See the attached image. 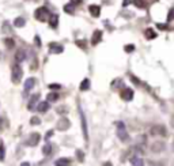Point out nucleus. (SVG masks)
Returning <instances> with one entry per match:
<instances>
[{
  "label": "nucleus",
  "mask_w": 174,
  "mask_h": 166,
  "mask_svg": "<svg viewBox=\"0 0 174 166\" xmlns=\"http://www.w3.org/2000/svg\"><path fill=\"white\" fill-rule=\"evenodd\" d=\"M116 134H117L118 139H120L121 142H128L129 140L128 131H127V127H125V124L122 123V121H118L117 123V131H116Z\"/></svg>",
  "instance_id": "obj_2"
},
{
  "label": "nucleus",
  "mask_w": 174,
  "mask_h": 166,
  "mask_svg": "<svg viewBox=\"0 0 174 166\" xmlns=\"http://www.w3.org/2000/svg\"><path fill=\"white\" fill-rule=\"evenodd\" d=\"M6 127V123H4V119L3 117H0V129H4Z\"/></svg>",
  "instance_id": "obj_35"
},
{
  "label": "nucleus",
  "mask_w": 174,
  "mask_h": 166,
  "mask_svg": "<svg viewBox=\"0 0 174 166\" xmlns=\"http://www.w3.org/2000/svg\"><path fill=\"white\" fill-rule=\"evenodd\" d=\"M133 4H135L136 7H139V8H144L147 6L144 0H133Z\"/></svg>",
  "instance_id": "obj_27"
},
{
  "label": "nucleus",
  "mask_w": 174,
  "mask_h": 166,
  "mask_svg": "<svg viewBox=\"0 0 174 166\" xmlns=\"http://www.w3.org/2000/svg\"><path fill=\"white\" fill-rule=\"evenodd\" d=\"M165 134H166V131L160 125H155V127L151 128V135H165Z\"/></svg>",
  "instance_id": "obj_15"
},
{
  "label": "nucleus",
  "mask_w": 174,
  "mask_h": 166,
  "mask_svg": "<svg viewBox=\"0 0 174 166\" xmlns=\"http://www.w3.org/2000/svg\"><path fill=\"white\" fill-rule=\"evenodd\" d=\"M150 166H163V165L159 162H153V163H150Z\"/></svg>",
  "instance_id": "obj_36"
},
{
  "label": "nucleus",
  "mask_w": 174,
  "mask_h": 166,
  "mask_svg": "<svg viewBox=\"0 0 174 166\" xmlns=\"http://www.w3.org/2000/svg\"><path fill=\"white\" fill-rule=\"evenodd\" d=\"M102 40V32L101 30H95L94 34H92V38H91V44L92 45H97Z\"/></svg>",
  "instance_id": "obj_10"
},
{
  "label": "nucleus",
  "mask_w": 174,
  "mask_h": 166,
  "mask_svg": "<svg viewBox=\"0 0 174 166\" xmlns=\"http://www.w3.org/2000/svg\"><path fill=\"white\" fill-rule=\"evenodd\" d=\"M68 109L65 108V106H60L59 109H57V113H67Z\"/></svg>",
  "instance_id": "obj_34"
},
{
  "label": "nucleus",
  "mask_w": 174,
  "mask_h": 166,
  "mask_svg": "<svg viewBox=\"0 0 174 166\" xmlns=\"http://www.w3.org/2000/svg\"><path fill=\"white\" fill-rule=\"evenodd\" d=\"M34 85H36V79H34V78H29L25 82V93L30 91V90L34 87Z\"/></svg>",
  "instance_id": "obj_12"
},
{
  "label": "nucleus",
  "mask_w": 174,
  "mask_h": 166,
  "mask_svg": "<svg viewBox=\"0 0 174 166\" xmlns=\"http://www.w3.org/2000/svg\"><path fill=\"white\" fill-rule=\"evenodd\" d=\"M39 139H41L39 134L34 132V134H32V135H30V136L27 138V142H26V144H27V146H30V147H36V146L38 144Z\"/></svg>",
  "instance_id": "obj_5"
},
{
  "label": "nucleus",
  "mask_w": 174,
  "mask_h": 166,
  "mask_svg": "<svg viewBox=\"0 0 174 166\" xmlns=\"http://www.w3.org/2000/svg\"><path fill=\"white\" fill-rule=\"evenodd\" d=\"M174 19V8H171L170 12H169V15H167V22H170Z\"/></svg>",
  "instance_id": "obj_31"
},
{
  "label": "nucleus",
  "mask_w": 174,
  "mask_h": 166,
  "mask_svg": "<svg viewBox=\"0 0 174 166\" xmlns=\"http://www.w3.org/2000/svg\"><path fill=\"white\" fill-rule=\"evenodd\" d=\"M124 49H125V52L131 53V52H133V50H135V46H133V45H127Z\"/></svg>",
  "instance_id": "obj_33"
},
{
  "label": "nucleus",
  "mask_w": 174,
  "mask_h": 166,
  "mask_svg": "<svg viewBox=\"0 0 174 166\" xmlns=\"http://www.w3.org/2000/svg\"><path fill=\"white\" fill-rule=\"evenodd\" d=\"M102 166H113V165H112V163H110V162H105Z\"/></svg>",
  "instance_id": "obj_43"
},
{
  "label": "nucleus",
  "mask_w": 174,
  "mask_h": 166,
  "mask_svg": "<svg viewBox=\"0 0 174 166\" xmlns=\"http://www.w3.org/2000/svg\"><path fill=\"white\" fill-rule=\"evenodd\" d=\"M21 166H30V163H29V162H22Z\"/></svg>",
  "instance_id": "obj_42"
},
{
  "label": "nucleus",
  "mask_w": 174,
  "mask_h": 166,
  "mask_svg": "<svg viewBox=\"0 0 174 166\" xmlns=\"http://www.w3.org/2000/svg\"><path fill=\"white\" fill-rule=\"evenodd\" d=\"M61 86L59 85V83H52V85H49V88L50 90H59Z\"/></svg>",
  "instance_id": "obj_32"
},
{
  "label": "nucleus",
  "mask_w": 174,
  "mask_h": 166,
  "mask_svg": "<svg viewBox=\"0 0 174 166\" xmlns=\"http://www.w3.org/2000/svg\"><path fill=\"white\" fill-rule=\"evenodd\" d=\"M80 117H82V128H83V136H84V140L87 142L89 140V134H87V124H86V117H84V113H83V110L80 109Z\"/></svg>",
  "instance_id": "obj_8"
},
{
  "label": "nucleus",
  "mask_w": 174,
  "mask_h": 166,
  "mask_svg": "<svg viewBox=\"0 0 174 166\" xmlns=\"http://www.w3.org/2000/svg\"><path fill=\"white\" fill-rule=\"evenodd\" d=\"M50 53H61L63 52V46L59 44H50Z\"/></svg>",
  "instance_id": "obj_18"
},
{
  "label": "nucleus",
  "mask_w": 174,
  "mask_h": 166,
  "mask_svg": "<svg viewBox=\"0 0 174 166\" xmlns=\"http://www.w3.org/2000/svg\"><path fill=\"white\" fill-rule=\"evenodd\" d=\"M4 44H6L7 48H12V46L15 45V42H14V40L12 38H4Z\"/></svg>",
  "instance_id": "obj_28"
},
{
  "label": "nucleus",
  "mask_w": 174,
  "mask_h": 166,
  "mask_svg": "<svg viewBox=\"0 0 174 166\" xmlns=\"http://www.w3.org/2000/svg\"><path fill=\"white\" fill-rule=\"evenodd\" d=\"M68 163H69V159L68 158H60L54 162V166H67Z\"/></svg>",
  "instance_id": "obj_23"
},
{
  "label": "nucleus",
  "mask_w": 174,
  "mask_h": 166,
  "mask_svg": "<svg viewBox=\"0 0 174 166\" xmlns=\"http://www.w3.org/2000/svg\"><path fill=\"white\" fill-rule=\"evenodd\" d=\"M69 127H71V121L68 120L67 117H61L60 120L57 121V125H56V128L59 131H65Z\"/></svg>",
  "instance_id": "obj_4"
},
{
  "label": "nucleus",
  "mask_w": 174,
  "mask_h": 166,
  "mask_svg": "<svg viewBox=\"0 0 174 166\" xmlns=\"http://www.w3.org/2000/svg\"><path fill=\"white\" fill-rule=\"evenodd\" d=\"M49 108H50L49 101H45V102H39L38 106H37L36 109L38 110V112H41V113H45V112H48V110H49Z\"/></svg>",
  "instance_id": "obj_11"
},
{
  "label": "nucleus",
  "mask_w": 174,
  "mask_h": 166,
  "mask_svg": "<svg viewBox=\"0 0 174 166\" xmlns=\"http://www.w3.org/2000/svg\"><path fill=\"white\" fill-rule=\"evenodd\" d=\"M158 27H159L160 30H165V29H166V26H165V25H158Z\"/></svg>",
  "instance_id": "obj_41"
},
{
  "label": "nucleus",
  "mask_w": 174,
  "mask_h": 166,
  "mask_svg": "<svg viewBox=\"0 0 174 166\" xmlns=\"http://www.w3.org/2000/svg\"><path fill=\"white\" fill-rule=\"evenodd\" d=\"M4 158H6V149L3 142H0V161H4Z\"/></svg>",
  "instance_id": "obj_26"
},
{
  "label": "nucleus",
  "mask_w": 174,
  "mask_h": 166,
  "mask_svg": "<svg viewBox=\"0 0 174 166\" xmlns=\"http://www.w3.org/2000/svg\"><path fill=\"white\" fill-rule=\"evenodd\" d=\"M22 76H23V70H22V67L19 65V63L14 64L12 65V68H11V80H12V83H19V82L22 80Z\"/></svg>",
  "instance_id": "obj_1"
},
{
  "label": "nucleus",
  "mask_w": 174,
  "mask_h": 166,
  "mask_svg": "<svg viewBox=\"0 0 174 166\" xmlns=\"http://www.w3.org/2000/svg\"><path fill=\"white\" fill-rule=\"evenodd\" d=\"M131 1H132V0H124V3H122V6L125 7V6H128V4L131 3Z\"/></svg>",
  "instance_id": "obj_39"
},
{
  "label": "nucleus",
  "mask_w": 174,
  "mask_h": 166,
  "mask_svg": "<svg viewBox=\"0 0 174 166\" xmlns=\"http://www.w3.org/2000/svg\"><path fill=\"white\" fill-rule=\"evenodd\" d=\"M90 85H91V82H90V79H83L82 83H80V90L82 91H86V90H89L90 88Z\"/></svg>",
  "instance_id": "obj_19"
},
{
  "label": "nucleus",
  "mask_w": 174,
  "mask_h": 166,
  "mask_svg": "<svg viewBox=\"0 0 174 166\" xmlns=\"http://www.w3.org/2000/svg\"><path fill=\"white\" fill-rule=\"evenodd\" d=\"M30 124H32V125H39V124H41V120H39V117H37V116L32 117V120H30Z\"/></svg>",
  "instance_id": "obj_29"
},
{
  "label": "nucleus",
  "mask_w": 174,
  "mask_h": 166,
  "mask_svg": "<svg viewBox=\"0 0 174 166\" xmlns=\"http://www.w3.org/2000/svg\"><path fill=\"white\" fill-rule=\"evenodd\" d=\"M131 163L133 166H144V161H143V158H140V157H132Z\"/></svg>",
  "instance_id": "obj_16"
},
{
  "label": "nucleus",
  "mask_w": 174,
  "mask_h": 166,
  "mask_svg": "<svg viewBox=\"0 0 174 166\" xmlns=\"http://www.w3.org/2000/svg\"><path fill=\"white\" fill-rule=\"evenodd\" d=\"M25 25H26V21L23 19V18H21V17L15 18V21H14V26H15V27H23Z\"/></svg>",
  "instance_id": "obj_20"
},
{
  "label": "nucleus",
  "mask_w": 174,
  "mask_h": 166,
  "mask_svg": "<svg viewBox=\"0 0 174 166\" xmlns=\"http://www.w3.org/2000/svg\"><path fill=\"white\" fill-rule=\"evenodd\" d=\"M144 35H146V38H147V40H154V38H156V33L154 32L153 29H147L146 32H144Z\"/></svg>",
  "instance_id": "obj_21"
},
{
  "label": "nucleus",
  "mask_w": 174,
  "mask_h": 166,
  "mask_svg": "<svg viewBox=\"0 0 174 166\" xmlns=\"http://www.w3.org/2000/svg\"><path fill=\"white\" fill-rule=\"evenodd\" d=\"M71 3H74V4H80V3H82V0H71Z\"/></svg>",
  "instance_id": "obj_38"
},
{
  "label": "nucleus",
  "mask_w": 174,
  "mask_h": 166,
  "mask_svg": "<svg viewBox=\"0 0 174 166\" xmlns=\"http://www.w3.org/2000/svg\"><path fill=\"white\" fill-rule=\"evenodd\" d=\"M57 99H59V94L57 93H49L48 94V101L49 102H56Z\"/></svg>",
  "instance_id": "obj_25"
},
{
  "label": "nucleus",
  "mask_w": 174,
  "mask_h": 166,
  "mask_svg": "<svg viewBox=\"0 0 174 166\" xmlns=\"http://www.w3.org/2000/svg\"><path fill=\"white\" fill-rule=\"evenodd\" d=\"M121 98L124 99V101H132V98H133V90L129 87H125L121 91Z\"/></svg>",
  "instance_id": "obj_6"
},
{
  "label": "nucleus",
  "mask_w": 174,
  "mask_h": 166,
  "mask_svg": "<svg viewBox=\"0 0 174 166\" xmlns=\"http://www.w3.org/2000/svg\"><path fill=\"white\" fill-rule=\"evenodd\" d=\"M34 17H36L37 21L45 22V21H48V19H49L50 11L48 10L46 7H39V8H37V10H36V12H34Z\"/></svg>",
  "instance_id": "obj_3"
},
{
  "label": "nucleus",
  "mask_w": 174,
  "mask_h": 166,
  "mask_svg": "<svg viewBox=\"0 0 174 166\" xmlns=\"http://www.w3.org/2000/svg\"><path fill=\"white\" fill-rule=\"evenodd\" d=\"M163 149H165V144L162 143V142H156V143L153 144V147H151V150H153L154 152H160Z\"/></svg>",
  "instance_id": "obj_17"
},
{
  "label": "nucleus",
  "mask_w": 174,
  "mask_h": 166,
  "mask_svg": "<svg viewBox=\"0 0 174 166\" xmlns=\"http://www.w3.org/2000/svg\"><path fill=\"white\" fill-rule=\"evenodd\" d=\"M26 60V50L25 49H18L16 53H15V61L16 63H22V61Z\"/></svg>",
  "instance_id": "obj_9"
},
{
  "label": "nucleus",
  "mask_w": 174,
  "mask_h": 166,
  "mask_svg": "<svg viewBox=\"0 0 174 166\" xmlns=\"http://www.w3.org/2000/svg\"><path fill=\"white\" fill-rule=\"evenodd\" d=\"M57 25H59V15L50 14V17H49V26L52 29H56Z\"/></svg>",
  "instance_id": "obj_14"
},
{
  "label": "nucleus",
  "mask_w": 174,
  "mask_h": 166,
  "mask_svg": "<svg viewBox=\"0 0 174 166\" xmlns=\"http://www.w3.org/2000/svg\"><path fill=\"white\" fill-rule=\"evenodd\" d=\"M38 99H39V94H34V96H32L30 102H29V110H34V109H36V103H37Z\"/></svg>",
  "instance_id": "obj_13"
},
{
  "label": "nucleus",
  "mask_w": 174,
  "mask_h": 166,
  "mask_svg": "<svg viewBox=\"0 0 174 166\" xmlns=\"http://www.w3.org/2000/svg\"><path fill=\"white\" fill-rule=\"evenodd\" d=\"M36 42H37V45H41V44H39V38H38V37H36Z\"/></svg>",
  "instance_id": "obj_44"
},
{
  "label": "nucleus",
  "mask_w": 174,
  "mask_h": 166,
  "mask_svg": "<svg viewBox=\"0 0 174 166\" xmlns=\"http://www.w3.org/2000/svg\"><path fill=\"white\" fill-rule=\"evenodd\" d=\"M89 12L91 14V17L98 18L101 15V7L97 4H91V6H89Z\"/></svg>",
  "instance_id": "obj_7"
},
{
  "label": "nucleus",
  "mask_w": 174,
  "mask_h": 166,
  "mask_svg": "<svg viewBox=\"0 0 174 166\" xmlns=\"http://www.w3.org/2000/svg\"><path fill=\"white\" fill-rule=\"evenodd\" d=\"M78 155H79V159H80V161H83V154H82V151H80V150L78 151Z\"/></svg>",
  "instance_id": "obj_37"
},
{
  "label": "nucleus",
  "mask_w": 174,
  "mask_h": 166,
  "mask_svg": "<svg viewBox=\"0 0 174 166\" xmlns=\"http://www.w3.org/2000/svg\"><path fill=\"white\" fill-rule=\"evenodd\" d=\"M52 135H53V131H49V132H48V134H46V138H50Z\"/></svg>",
  "instance_id": "obj_40"
},
{
  "label": "nucleus",
  "mask_w": 174,
  "mask_h": 166,
  "mask_svg": "<svg viewBox=\"0 0 174 166\" xmlns=\"http://www.w3.org/2000/svg\"><path fill=\"white\" fill-rule=\"evenodd\" d=\"M76 45H78L79 48H82V49H84V48H86V45H87V42H86L84 40H78V41H76Z\"/></svg>",
  "instance_id": "obj_30"
},
{
  "label": "nucleus",
  "mask_w": 174,
  "mask_h": 166,
  "mask_svg": "<svg viewBox=\"0 0 174 166\" xmlns=\"http://www.w3.org/2000/svg\"><path fill=\"white\" fill-rule=\"evenodd\" d=\"M50 152H52V144H50V143H46L42 147V154L44 155H49Z\"/></svg>",
  "instance_id": "obj_24"
},
{
  "label": "nucleus",
  "mask_w": 174,
  "mask_h": 166,
  "mask_svg": "<svg viewBox=\"0 0 174 166\" xmlns=\"http://www.w3.org/2000/svg\"><path fill=\"white\" fill-rule=\"evenodd\" d=\"M64 11L67 14H74L75 12V4L74 3H68L64 6Z\"/></svg>",
  "instance_id": "obj_22"
}]
</instances>
